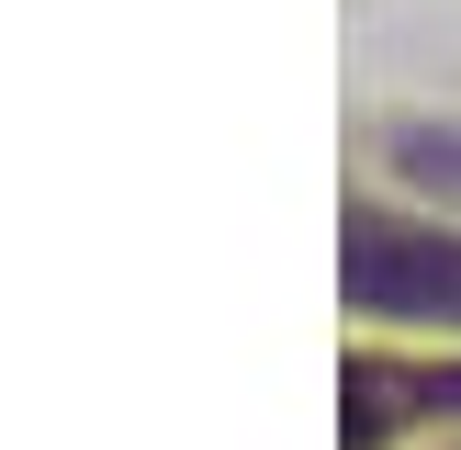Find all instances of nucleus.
<instances>
[{"label": "nucleus", "instance_id": "1", "mask_svg": "<svg viewBox=\"0 0 461 450\" xmlns=\"http://www.w3.org/2000/svg\"><path fill=\"white\" fill-rule=\"evenodd\" d=\"M338 282H349L360 315H394V327H461V225L394 214V202H349Z\"/></svg>", "mask_w": 461, "mask_h": 450}, {"label": "nucleus", "instance_id": "2", "mask_svg": "<svg viewBox=\"0 0 461 450\" xmlns=\"http://www.w3.org/2000/svg\"><path fill=\"white\" fill-rule=\"evenodd\" d=\"M405 428H461V360L360 349L338 372V450H394Z\"/></svg>", "mask_w": 461, "mask_h": 450}]
</instances>
